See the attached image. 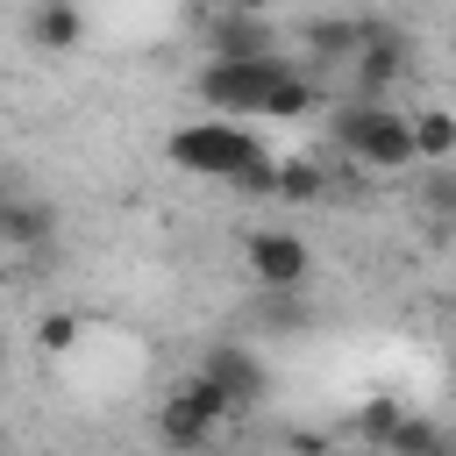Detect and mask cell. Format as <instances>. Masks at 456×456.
<instances>
[{
  "label": "cell",
  "instance_id": "cell-1",
  "mask_svg": "<svg viewBox=\"0 0 456 456\" xmlns=\"http://www.w3.org/2000/svg\"><path fill=\"white\" fill-rule=\"evenodd\" d=\"M328 135L349 164L363 171H420V142H413V107L392 100H349L328 114Z\"/></svg>",
  "mask_w": 456,
  "mask_h": 456
},
{
  "label": "cell",
  "instance_id": "cell-2",
  "mask_svg": "<svg viewBox=\"0 0 456 456\" xmlns=\"http://www.w3.org/2000/svg\"><path fill=\"white\" fill-rule=\"evenodd\" d=\"M164 157L178 164V171H192V178H221L228 192L256 171V164H271V150H264V135L249 128V121H221V114H207V121H185V128H171V142H164Z\"/></svg>",
  "mask_w": 456,
  "mask_h": 456
},
{
  "label": "cell",
  "instance_id": "cell-3",
  "mask_svg": "<svg viewBox=\"0 0 456 456\" xmlns=\"http://www.w3.org/2000/svg\"><path fill=\"white\" fill-rule=\"evenodd\" d=\"M285 71H292V57H207L192 71V93H200L207 114L242 121V114H264L271 107V93L285 86Z\"/></svg>",
  "mask_w": 456,
  "mask_h": 456
},
{
  "label": "cell",
  "instance_id": "cell-4",
  "mask_svg": "<svg viewBox=\"0 0 456 456\" xmlns=\"http://www.w3.org/2000/svg\"><path fill=\"white\" fill-rule=\"evenodd\" d=\"M228 420H235V399H228L207 370H192V378L157 406V435H164V449H171V456H200Z\"/></svg>",
  "mask_w": 456,
  "mask_h": 456
},
{
  "label": "cell",
  "instance_id": "cell-5",
  "mask_svg": "<svg viewBox=\"0 0 456 456\" xmlns=\"http://www.w3.org/2000/svg\"><path fill=\"white\" fill-rule=\"evenodd\" d=\"M242 264H249V278H256L264 292H299V285L314 278V249H306V235H292V228H249V235H242Z\"/></svg>",
  "mask_w": 456,
  "mask_h": 456
},
{
  "label": "cell",
  "instance_id": "cell-6",
  "mask_svg": "<svg viewBox=\"0 0 456 456\" xmlns=\"http://www.w3.org/2000/svg\"><path fill=\"white\" fill-rule=\"evenodd\" d=\"M200 370L235 399V413H256V406L271 399V363H264L249 342H214V349L200 356Z\"/></svg>",
  "mask_w": 456,
  "mask_h": 456
},
{
  "label": "cell",
  "instance_id": "cell-7",
  "mask_svg": "<svg viewBox=\"0 0 456 456\" xmlns=\"http://www.w3.org/2000/svg\"><path fill=\"white\" fill-rule=\"evenodd\" d=\"M207 57H285V36L271 14H207Z\"/></svg>",
  "mask_w": 456,
  "mask_h": 456
},
{
  "label": "cell",
  "instance_id": "cell-8",
  "mask_svg": "<svg viewBox=\"0 0 456 456\" xmlns=\"http://www.w3.org/2000/svg\"><path fill=\"white\" fill-rule=\"evenodd\" d=\"M349 78H356V100H392V86L406 78V36L392 21H370V43L356 50Z\"/></svg>",
  "mask_w": 456,
  "mask_h": 456
},
{
  "label": "cell",
  "instance_id": "cell-9",
  "mask_svg": "<svg viewBox=\"0 0 456 456\" xmlns=\"http://www.w3.org/2000/svg\"><path fill=\"white\" fill-rule=\"evenodd\" d=\"M370 43V21H349V14H314L299 28V50L314 64H356V50Z\"/></svg>",
  "mask_w": 456,
  "mask_h": 456
},
{
  "label": "cell",
  "instance_id": "cell-10",
  "mask_svg": "<svg viewBox=\"0 0 456 456\" xmlns=\"http://www.w3.org/2000/svg\"><path fill=\"white\" fill-rule=\"evenodd\" d=\"M328 192H335V171L321 157H278V200L285 207H314Z\"/></svg>",
  "mask_w": 456,
  "mask_h": 456
},
{
  "label": "cell",
  "instance_id": "cell-11",
  "mask_svg": "<svg viewBox=\"0 0 456 456\" xmlns=\"http://www.w3.org/2000/svg\"><path fill=\"white\" fill-rule=\"evenodd\" d=\"M50 228H57V214H50L43 200H21V192H14V200L0 207V235H7L14 249H36V242H50Z\"/></svg>",
  "mask_w": 456,
  "mask_h": 456
},
{
  "label": "cell",
  "instance_id": "cell-12",
  "mask_svg": "<svg viewBox=\"0 0 456 456\" xmlns=\"http://www.w3.org/2000/svg\"><path fill=\"white\" fill-rule=\"evenodd\" d=\"M28 36H36L43 50H57V57H64V50L86 36V21H78V0H43V7L28 14Z\"/></svg>",
  "mask_w": 456,
  "mask_h": 456
},
{
  "label": "cell",
  "instance_id": "cell-13",
  "mask_svg": "<svg viewBox=\"0 0 456 456\" xmlns=\"http://www.w3.org/2000/svg\"><path fill=\"white\" fill-rule=\"evenodd\" d=\"M420 164H456V107H413Z\"/></svg>",
  "mask_w": 456,
  "mask_h": 456
},
{
  "label": "cell",
  "instance_id": "cell-14",
  "mask_svg": "<svg viewBox=\"0 0 456 456\" xmlns=\"http://www.w3.org/2000/svg\"><path fill=\"white\" fill-rule=\"evenodd\" d=\"M420 214L428 221H456V164H420Z\"/></svg>",
  "mask_w": 456,
  "mask_h": 456
},
{
  "label": "cell",
  "instance_id": "cell-15",
  "mask_svg": "<svg viewBox=\"0 0 456 456\" xmlns=\"http://www.w3.org/2000/svg\"><path fill=\"white\" fill-rule=\"evenodd\" d=\"M399 420H406V406L378 392V399H363V406H356V442H370V449H385V442L399 435Z\"/></svg>",
  "mask_w": 456,
  "mask_h": 456
},
{
  "label": "cell",
  "instance_id": "cell-16",
  "mask_svg": "<svg viewBox=\"0 0 456 456\" xmlns=\"http://www.w3.org/2000/svg\"><path fill=\"white\" fill-rule=\"evenodd\" d=\"M442 435H449V428H435V420L406 413V420H399V435L385 442V456H435V449H442Z\"/></svg>",
  "mask_w": 456,
  "mask_h": 456
},
{
  "label": "cell",
  "instance_id": "cell-17",
  "mask_svg": "<svg viewBox=\"0 0 456 456\" xmlns=\"http://www.w3.org/2000/svg\"><path fill=\"white\" fill-rule=\"evenodd\" d=\"M71 342H78V321H71V314H50V321H43V349H50V356H64Z\"/></svg>",
  "mask_w": 456,
  "mask_h": 456
},
{
  "label": "cell",
  "instance_id": "cell-18",
  "mask_svg": "<svg viewBox=\"0 0 456 456\" xmlns=\"http://www.w3.org/2000/svg\"><path fill=\"white\" fill-rule=\"evenodd\" d=\"M214 7H228V14H271L278 0H214Z\"/></svg>",
  "mask_w": 456,
  "mask_h": 456
},
{
  "label": "cell",
  "instance_id": "cell-19",
  "mask_svg": "<svg viewBox=\"0 0 456 456\" xmlns=\"http://www.w3.org/2000/svg\"><path fill=\"white\" fill-rule=\"evenodd\" d=\"M435 456H456V435H442V449H435Z\"/></svg>",
  "mask_w": 456,
  "mask_h": 456
},
{
  "label": "cell",
  "instance_id": "cell-20",
  "mask_svg": "<svg viewBox=\"0 0 456 456\" xmlns=\"http://www.w3.org/2000/svg\"><path fill=\"white\" fill-rule=\"evenodd\" d=\"M449 363H456V342H449Z\"/></svg>",
  "mask_w": 456,
  "mask_h": 456
}]
</instances>
